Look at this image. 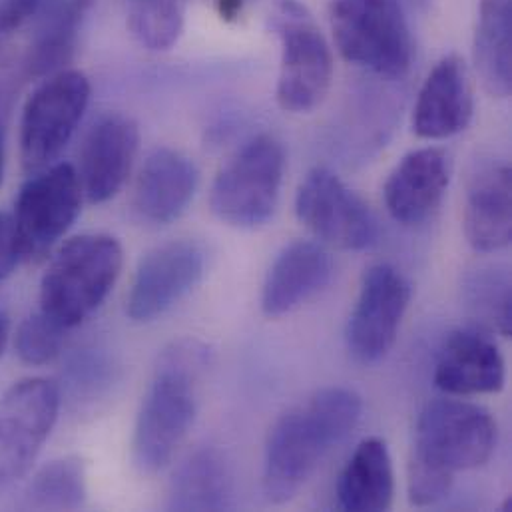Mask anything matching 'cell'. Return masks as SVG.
<instances>
[{"label":"cell","mask_w":512,"mask_h":512,"mask_svg":"<svg viewBox=\"0 0 512 512\" xmlns=\"http://www.w3.org/2000/svg\"><path fill=\"white\" fill-rule=\"evenodd\" d=\"M473 114L467 64L461 56L449 54L435 64L417 96L413 132L423 140H445L467 130Z\"/></svg>","instance_id":"obj_17"},{"label":"cell","mask_w":512,"mask_h":512,"mask_svg":"<svg viewBox=\"0 0 512 512\" xmlns=\"http://www.w3.org/2000/svg\"><path fill=\"white\" fill-rule=\"evenodd\" d=\"M505 359L489 331L461 327L449 333L439 351L433 381L451 397L499 393L505 387Z\"/></svg>","instance_id":"obj_15"},{"label":"cell","mask_w":512,"mask_h":512,"mask_svg":"<svg viewBox=\"0 0 512 512\" xmlns=\"http://www.w3.org/2000/svg\"><path fill=\"white\" fill-rule=\"evenodd\" d=\"M90 80L66 68L44 78L28 96L20 118V164L32 176L50 168L72 140L90 102Z\"/></svg>","instance_id":"obj_8"},{"label":"cell","mask_w":512,"mask_h":512,"mask_svg":"<svg viewBox=\"0 0 512 512\" xmlns=\"http://www.w3.org/2000/svg\"><path fill=\"white\" fill-rule=\"evenodd\" d=\"M285 174V150L269 134L256 136L218 172L210 208L214 216L240 230L265 226L275 214Z\"/></svg>","instance_id":"obj_7"},{"label":"cell","mask_w":512,"mask_h":512,"mask_svg":"<svg viewBox=\"0 0 512 512\" xmlns=\"http://www.w3.org/2000/svg\"><path fill=\"white\" fill-rule=\"evenodd\" d=\"M200 184L192 158L174 148H156L140 168L134 186V212L142 222L168 226L190 208Z\"/></svg>","instance_id":"obj_16"},{"label":"cell","mask_w":512,"mask_h":512,"mask_svg":"<svg viewBox=\"0 0 512 512\" xmlns=\"http://www.w3.org/2000/svg\"><path fill=\"white\" fill-rule=\"evenodd\" d=\"M22 261L12 214L0 212V283L6 281Z\"/></svg>","instance_id":"obj_29"},{"label":"cell","mask_w":512,"mask_h":512,"mask_svg":"<svg viewBox=\"0 0 512 512\" xmlns=\"http://www.w3.org/2000/svg\"><path fill=\"white\" fill-rule=\"evenodd\" d=\"M329 24L349 64L385 78L409 70L413 38L399 0H331Z\"/></svg>","instance_id":"obj_6"},{"label":"cell","mask_w":512,"mask_h":512,"mask_svg":"<svg viewBox=\"0 0 512 512\" xmlns=\"http://www.w3.org/2000/svg\"><path fill=\"white\" fill-rule=\"evenodd\" d=\"M409 301L411 283L397 267L389 263L369 267L345 331L347 349L359 363H379L389 355Z\"/></svg>","instance_id":"obj_12"},{"label":"cell","mask_w":512,"mask_h":512,"mask_svg":"<svg viewBox=\"0 0 512 512\" xmlns=\"http://www.w3.org/2000/svg\"><path fill=\"white\" fill-rule=\"evenodd\" d=\"M208 252L196 240H172L140 259L126 313L136 323H150L174 309L204 279Z\"/></svg>","instance_id":"obj_13"},{"label":"cell","mask_w":512,"mask_h":512,"mask_svg":"<svg viewBox=\"0 0 512 512\" xmlns=\"http://www.w3.org/2000/svg\"><path fill=\"white\" fill-rule=\"evenodd\" d=\"M234 507V477L224 453L204 447L174 473L168 489L170 511H228Z\"/></svg>","instance_id":"obj_21"},{"label":"cell","mask_w":512,"mask_h":512,"mask_svg":"<svg viewBox=\"0 0 512 512\" xmlns=\"http://www.w3.org/2000/svg\"><path fill=\"white\" fill-rule=\"evenodd\" d=\"M4 168H6V134H4V126L0 122V184L4 180Z\"/></svg>","instance_id":"obj_33"},{"label":"cell","mask_w":512,"mask_h":512,"mask_svg":"<svg viewBox=\"0 0 512 512\" xmlns=\"http://www.w3.org/2000/svg\"><path fill=\"white\" fill-rule=\"evenodd\" d=\"M190 0H130L128 26L134 38L152 52L178 44Z\"/></svg>","instance_id":"obj_27"},{"label":"cell","mask_w":512,"mask_h":512,"mask_svg":"<svg viewBox=\"0 0 512 512\" xmlns=\"http://www.w3.org/2000/svg\"><path fill=\"white\" fill-rule=\"evenodd\" d=\"M297 220L329 248L363 252L377 244L379 222L371 208L329 168L307 172L295 196Z\"/></svg>","instance_id":"obj_10"},{"label":"cell","mask_w":512,"mask_h":512,"mask_svg":"<svg viewBox=\"0 0 512 512\" xmlns=\"http://www.w3.org/2000/svg\"><path fill=\"white\" fill-rule=\"evenodd\" d=\"M465 236L475 252L495 254L512 240V174L505 162L479 166L467 188Z\"/></svg>","instance_id":"obj_20"},{"label":"cell","mask_w":512,"mask_h":512,"mask_svg":"<svg viewBox=\"0 0 512 512\" xmlns=\"http://www.w3.org/2000/svg\"><path fill=\"white\" fill-rule=\"evenodd\" d=\"M269 26L281 44L277 104L283 112L309 114L331 88V46L313 14L297 0H277L269 12Z\"/></svg>","instance_id":"obj_5"},{"label":"cell","mask_w":512,"mask_h":512,"mask_svg":"<svg viewBox=\"0 0 512 512\" xmlns=\"http://www.w3.org/2000/svg\"><path fill=\"white\" fill-rule=\"evenodd\" d=\"M451 182V160L441 148L409 152L385 182V206L403 226H419L441 206Z\"/></svg>","instance_id":"obj_18"},{"label":"cell","mask_w":512,"mask_h":512,"mask_svg":"<svg viewBox=\"0 0 512 512\" xmlns=\"http://www.w3.org/2000/svg\"><path fill=\"white\" fill-rule=\"evenodd\" d=\"M86 469L78 457H62L44 465L26 485L24 511H78L86 505Z\"/></svg>","instance_id":"obj_25"},{"label":"cell","mask_w":512,"mask_h":512,"mask_svg":"<svg viewBox=\"0 0 512 512\" xmlns=\"http://www.w3.org/2000/svg\"><path fill=\"white\" fill-rule=\"evenodd\" d=\"M122 265V246L112 236L84 234L68 240L42 275L38 311L66 331L78 327L106 301Z\"/></svg>","instance_id":"obj_4"},{"label":"cell","mask_w":512,"mask_h":512,"mask_svg":"<svg viewBox=\"0 0 512 512\" xmlns=\"http://www.w3.org/2000/svg\"><path fill=\"white\" fill-rule=\"evenodd\" d=\"M206 367L208 349L196 341L172 343L162 353L132 437V463L142 475L164 471L186 443L198 415Z\"/></svg>","instance_id":"obj_3"},{"label":"cell","mask_w":512,"mask_h":512,"mask_svg":"<svg viewBox=\"0 0 512 512\" xmlns=\"http://www.w3.org/2000/svg\"><path fill=\"white\" fill-rule=\"evenodd\" d=\"M82 186L72 164L56 162L32 174L14 202L22 261H38L68 234L82 210Z\"/></svg>","instance_id":"obj_9"},{"label":"cell","mask_w":512,"mask_h":512,"mask_svg":"<svg viewBox=\"0 0 512 512\" xmlns=\"http://www.w3.org/2000/svg\"><path fill=\"white\" fill-rule=\"evenodd\" d=\"M361 397L345 387H327L283 413L269 431L263 457V495L273 505L289 503L321 461L341 445L361 419Z\"/></svg>","instance_id":"obj_2"},{"label":"cell","mask_w":512,"mask_h":512,"mask_svg":"<svg viewBox=\"0 0 512 512\" xmlns=\"http://www.w3.org/2000/svg\"><path fill=\"white\" fill-rule=\"evenodd\" d=\"M60 389L40 377L14 383L0 401V489L22 479L38 459L60 413Z\"/></svg>","instance_id":"obj_11"},{"label":"cell","mask_w":512,"mask_h":512,"mask_svg":"<svg viewBox=\"0 0 512 512\" xmlns=\"http://www.w3.org/2000/svg\"><path fill=\"white\" fill-rule=\"evenodd\" d=\"M94 0H56L42 18L26 56L30 78H48L68 68L74 58L80 30Z\"/></svg>","instance_id":"obj_23"},{"label":"cell","mask_w":512,"mask_h":512,"mask_svg":"<svg viewBox=\"0 0 512 512\" xmlns=\"http://www.w3.org/2000/svg\"><path fill=\"white\" fill-rule=\"evenodd\" d=\"M8 335H10V319L4 311H0V357L6 349V343H8Z\"/></svg>","instance_id":"obj_32"},{"label":"cell","mask_w":512,"mask_h":512,"mask_svg":"<svg viewBox=\"0 0 512 512\" xmlns=\"http://www.w3.org/2000/svg\"><path fill=\"white\" fill-rule=\"evenodd\" d=\"M463 297L477 327L512 335L511 273L503 265H481L467 273Z\"/></svg>","instance_id":"obj_26"},{"label":"cell","mask_w":512,"mask_h":512,"mask_svg":"<svg viewBox=\"0 0 512 512\" xmlns=\"http://www.w3.org/2000/svg\"><path fill=\"white\" fill-rule=\"evenodd\" d=\"M66 329L48 319L42 311L28 315L16 329L14 349L22 363L42 367L52 363L66 341Z\"/></svg>","instance_id":"obj_28"},{"label":"cell","mask_w":512,"mask_h":512,"mask_svg":"<svg viewBox=\"0 0 512 512\" xmlns=\"http://www.w3.org/2000/svg\"><path fill=\"white\" fill-rule=\"evenodd\" d=\"M140 148V128L126 114L102 116L80 150V186L88 204L110 202L126 184Z\"/></svg>","instance_id":"obj_14"},{"label":"cell","mask_w":512,"mask_h":512,"mask_svg":"<svg viewBox=\"0 0 512 512\" xmlns=\"http://www.w3.org/2000/svg\"><path fill=\"white\" fill-rule=\"evenodd\" d=\"M497 447V421L485 407L455 399H435L417 419L407 487L413 507L441 503L459 473L483 467Z\"/></svg>","instance_id":"obj_1"},{"label":"cell","mask_w":512,"mask_h":512,"mask_svg":"<svg viewBox=\"0 0 512 512\" xmlns=\"http://www.w3.org/2000/svg\"><path fill=\"white\" fill-rule=\"evenodd\" d=\"M475 66L497 98L512 92V0H481L475 30Z\"/></svg>","instance_id":"obj_24"},{"label":"cell","mask_w":512,"mask_h":512,"mask_svg":"<svg viewBox=\"0 0 512 512\" xmlns=\"http://www.w3.org/2000/svg\"><path fill=\"white\" fill-rule=\"evenodd\" d=\"M393 497L395 473L389 447L377 437L361 441L339 475V507L351 512L387 511Z\"/></svg>","instance_id":"obj_22"},{"label":"cell","mask_w":512,"mask_h":512,"mask_svg":"<svg viewBox=\"0 0 512 512\" xmlns=\"http://www.w3.org/2000/svg\"><path fill=\"white\" fill-rule=\"evenodd\" d=\"M331 275L333 257L327 246L307 240L289 244L275 257L265 275L261 311L267 317H281L295 311L325 289Z\"/></svg>","instance_id":"obj_19"},{"label":"cell","mask_w":512,"mask_h":512,"mask_svg":"<svg viewBox=\"0 0 512 512\" xmlns=\"http://www.w3.org/2000/svg\"><path fill=\"white\" fill-rule=\"evenodd\" d=\"M42 0H2L0 4V36L18 30L40 8Z\"/></svg>","instance_id":"obj_30"},{"label":"cell","mask_w":512,"mask_h":512,"mask_svg":"<svg viewBox=\"0 0 512 512\" xmlns=\"http://www.w3.org/2000/svg\"><path fill=\"white\" fill-rule=\"evenodd\" d=\"M244 4H246V0H216L218 14H220L226 22L238 20L240 14L244 12Z\"/></svg>","instance_id":"obj_31"}]
</instances>
